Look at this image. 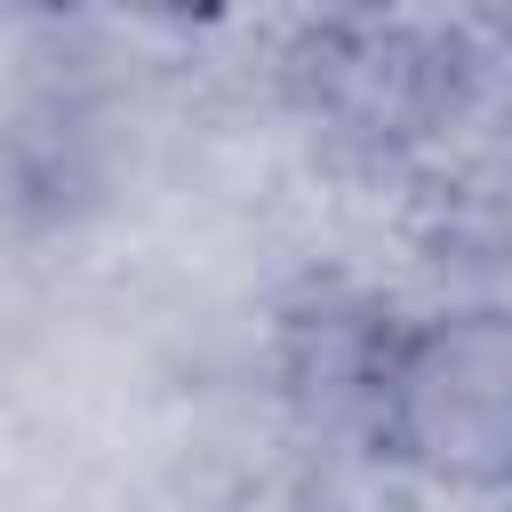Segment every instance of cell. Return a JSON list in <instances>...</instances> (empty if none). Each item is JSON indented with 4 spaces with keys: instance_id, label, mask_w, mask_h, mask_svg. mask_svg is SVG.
<instances>
[{
    "instance_id": "1",
    "label": "cell",
    "mask_w": 512,
    "mask_h": 512,
    "mask_svg": "<svg viewBox=\"0 0 512 512\" xmlns=\"http://www.w3.org/2000/svg\"><path fill=\"white\" fill-rule=\"evenodd\" d=\"M408 408H416V448H440L456 464L488 448L504 464L512 456V328L432 336L408 376Z\"/></svg>"
}]
</instances>
